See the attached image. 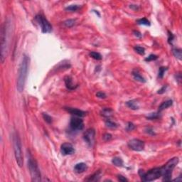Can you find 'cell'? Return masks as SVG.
<instances>
[{
	"mask_svg": "<svg viewBox=\"0 0 182 182\" xmlns=\"http://www.w3.org/2000/svg\"><path fill=\"white\" fill-rule=\"evenodd\" d=\"M12 24L7 21L3 24L1 30V61L4 63L9 52L11 35H12Z\"/></svg>",
	"mask_w": 182,
	"mask_h": 182,
	"instance_id": "cell-1",
	"label": "cell"
},
{
	"mask_svg": "<svg viewBox=\"0 0 182 182\" xmlns=\"http://www.w3.org/2000/svg\"><path fill=\"white\" fill-rule=\"evenodd\" d=\"M29 64H30V58L26 54H23L21 63L19 65L17 81V88L18 91L20 92L24 90L25 87L28 68H29Z\"/></svg>",
	"mask_w": 182,
	"mask_h": 182,
	"instance_id": "cell-2",
	"label": "cell"
},
{
	"mask_svg": "<svg viewBox=\"0 0 182 182\" xmlns=\"http://www.w3.org/2000/svg\"><path fill=\"white\" fill-rule=\"evenodd\" d=\"M13 144H14V156H15L17 163L19 167H22L23 164H24V158H23V154H22V145H21V139L17 132H14L13 135Z\"/></svg>",
	"mask_w": 182,
	"mask_h": 182,
	"instance_id": "cell-3",
	"label": "cell"
},
{
	"mask_svg": "<svg viewBox=\"0 0 182 182\" xmlns=\"http://www.w3.org/2000/svg\"><path fill=\"white\" fill-rule=\"evenodd\" d=\"M179 163V158L174 157L169 159L166 163L161 167V176L163 177V181H169L171 179V176L174 169Z\"/></svg>",
	"mask_w": 182,
	"mask_h": 182,
	"instance_id": "cell-4",
	"label": "cell"
},
{
	"mask_svg": "<svg viewBox=\"0 0 182 182\" xmlns=\"http://www.w3.org/2000/svg\"><path fill=\"white\" fill-rule=\"evenodd\" d=\"M28 166L31 174V181L40 182L41 181V175L40 170L38 169V164L35 160V159H33L30 154L28 156Z\"/></svg>",
	"mask_w": 182,
	"mask_h": 182,
	"instance_id": "cell-5",
	"label": "cell"
},
{
	"mask_svg": "<svg viewBox=\"0 0 182 182\" xmlns=\"http://www.w3.org/2000/svg\"><path fill=\"white\" fill-rule=\"evenodd\" d=\"M139 174L143 181H152L161 177V167L151 169L147 172H144L143 170H140Z\"/></svg>",
	"mask_w": 182,
	"mask_h": 182,
	"instance_id": "cell-6",
	"label": "cell"
},
{
	"mask_svg": "<svg viewBox=\"0 0 182 182\" xmlns=\"http://www.w3.org/2000/svg\"><path fill=\"white\" fill-rule=\"evenodd\" d=\"M36 21L41 26V29L42 33H49L52 31V26L50 24L49 21L46 19L41 14H37L35 17Z\"/></svg>",
	"mask_w": 182,
	"mask_h": 182,
	"instance_id": "cell-7",
	"label": "cell"
},
{
	"mask_svg": "<svg viewBox=\"0 0 182 182\" xmlns=\"http://www.w3.org/2000/svg\"><path fill=\"white\" fill-rule=\"evenodd\" d=\"M128 147L130 149L136 151H141L144 149V142L139 139H132L127 143Z\"/></svg>",
	"mask_w": 182,
	"mask_h": 182,
	"instance_id": "cell-8",
	"label": "cell"
},
{
	"mask_svg": "<svg viewBox=\"0 0 182 182\" xmlns=\"http://www.w3.org/2000/svg\"><path fill=\"white\" fill-rule=\"evenodd\" d=\"M70 127L73 131H80L84 127V122L79 117H73L70 122Z\"/></svg>",
	"mask_w": 182,
	"mask_h": 182,
	"instance_id": "cell-9",
	"label": "cell"
},
{
	"mask_svg": "<svg viewBox=\"0 0 182 182\" xmlns=\"http://www.w3.org/2000/svg\"><path fill=\"white\" fill-rule=\"evenodd\" d=\"M95 137V131L94 129H88L84 133L83 139L85 142L88 144V146L92 147L94 144Z\"/></svg>",
	"mask_w": 182,
	"mask_h": 182,
	"instance_id": "cell-10",
	"label": "cell"
},
{
	"mask_svg": "<svg viewBox=\"0 0 182 182\" xmlns=\"http://www.w3.org/2000/svg\"><path fill=\"white\" fill-rule=\"evenodd\" d=\"M61 152L64 156L71 155V154H74L75 149L73 147V145L70 143H63L61 147Z\"/></svg>",
	"mask_w": 182,
	"mask_h": 182,
	"instance_id": "cell-11",
	"label": "cell"
},
{
	"mask_svg": "<svg viewBox=\"0 0 182 182\" xmlns=\"http://www.w3.org/2000/svg\"><path fill=\"white\" fill-rule=\"evenodd\" d=\"M65 110L67 112H68L71 115L76 116V117H83L86 115V112L85 111H83L77 108H73V107H65Z\"/></svg>",
	"mask_w": 182,
	"mask_h": 182,
	"instance_id": "cell-12",
	"label": "cell"
},
{
	"mask_svg": "<svg viewBox=\"0 0 182 182\" xmlns=\"http://www.w3.org/2000/svg\"><path fill=\"white\" fill-rule=\"evenodd\" d=\"M64 82H65L66 88L70 90H73L74 89H76L77 88V86H78V85H75L73 83V79H72L71 76H66L65 78H64Z\"/></svg>",
	"mask_w": 182,
	"mask_h": 182,
	"instance_id": "cell-13",
	"label": "cell"
},
{
	"mask_svg": "<svg viewBox=\"0 0 182 182\" xmlns=\"http://www.w3.org/2000/svg\"><path fill=\"white\" fill-rule=\"evenodd\" d=\"M87 169H88V166L86 165V164L81 162V163L76 164V166H74V171L78 174H81L87 170Z\"/></svg>",
	"mask_w": 182,
	"mask_h": 182,
	"instance_id": "cell-14",
	"label": "cell"
},
{
	"mask_svg": "<svg viewBox=\"0 0 182 182\" xmlns=\"http://www.w3.org/2000/svg\"><path fill=\"white\" fill-rule=\"evenodd\" d=\"M132 76L135 81H139L140 83H146L145 78L140 73V72L137 71V70H134L132 71Z\"/></svg>",
	"mask_w": 182,
	"mask_h": 182,
	"instance_id": "cell-15",
	"label": "cell"
},
{
	"mask_svg": "<svg viewBox=\"0 0 182 182\" xmlns=\"http://www.w3.org/2000/svg\"><path fill=\"white\" fill-rule=\"evenodd\" d=\"M173 104V101L171 100H166V101L163 102L159 106V110L158 112H160L163 111L165 109H167L168 107H171Z\"/></svg>",
	"mask_w": 182,
	"mask_h": 182,
	"instance_id": "cell-16",
	"label": "cell"
},
{
	"mask_svg": "<svg viewBox=\"0 0 182 182\" xmlns=\"http://www.w3.org/2000/svg\"><path fill=\"white\" fill-rule=\"evenodd\" d=\"M126 105H127V106L128 107H130V109L134 110H138V109L140 108L139 103H138V102L136 100H132L127 101L126 102Z\"/></svg>",
	"mask_w": 182,
	"mask_h": 182,
	"instance_id": "cell-17",
	"label": "cell"
},
{
	"mask_svg": "<svg viewBox=\"0 0 182 182\" xmlns=\"http://www.w3.org/2000/svg\"><path fill=\"white\" fill-rule=\"evenodd\" d=\"M114 111L113 110H112L111 108H108V107H106V108H103L100 112V114L102 117H107V118H109L110 117H111L113 114Z\"/></svg>",
	"mask_w": 182,
	"mask_h": 182,
	"instance_id": "cell-18",
	"label": "cell"
},
{
	"mask_svg": "<svg viewBox=\"0 0 182 182\" xmlns=\"http://www.w3.org/2000/svg\"><path fill=\"white\" fill-rule=\"evenodd\" d=\"M112 162L113 164L114 165L116 166H119V167H122L123 166V160L120 157H117V156H115L112 159Z\"/></svg>",
	"mask_w": 182,
	"mask_h": 182,
	"instance_id": "cell-19",
	"label": "cell"
},
{
	"mask_svg": "<svg viewBox=\"0 0 182 182\" xmlns=\"http://www.w3.org/2000/svg\"><path fill=\"white\" fill-rule=\"evenodd\" d=\"M105 125L107 128H110V129H115V128L117 127V124L113 121H112L110 119H107L105 121Z\"/></svg>",
	"mask_w": 182,
	"mask_h": 182,
	"instance_id": "cell-20",
	"label": "cell"
},
{
	"mask_svg": "<svg viewBox=\"0 0 182 182\" xmlns=\"http://www.w3.org/2000/svg\"><path fill=\"white\" fill-rule=\"evenodd\" d=\"M100 171H97V172L95 173L92 176H90L88 179H86V181H97L100 180Z\"/></svg>",
	"mask_w": 182,
	"mask_h": 182,
	"instance_id": "cell-21",
	"label": "cell"
},
{
	"mask_svg": "<svg viewBox=\"0 0 182 182\" xmlns=\"http://www.w3.org/2000/svg\"><path fill=\"white\" fill-rule=\"evenodd\" d=\"M172 51L174 56L176 58H178V59L181 61L182 57L181 49H180V48H174V49L172 50Z\"/></svg>",
	"mask_w": 182,
	"mask_h": 182,
	"instance_id": "cell-22",
	"label": "cell"
},
{
	"mask_svg": "<svg viewBox=\"0 0 182 182\" xmlns=\"http://www.w3.org/2000/svg\"><path fill=\"white\" fill-rule=\"evenodd\" d=\"M89 55H90V56L91 57V58H92L93 59L97 60V61H100V60H101L102 58L101 54L98 52L92 51V52H90V53H89Z\"/></svg>",
	"mask_w": 182,
	"mask_h": 182,
	"instance_id": "cell-23",
	"label": "cell"
},
{
	"mask_svg": "<svg viewBox=\"0 0 182 182\" xmlns=\"http://www.w3.org/2000/svg\"><path fill=\"white\" fill-rule=\"evenodd\" d=\"M76 23V20L75 19H68L66 21L63 22L64 26L67 27V28H71L72 26H73Z\"/></svg>",
	"mask_w": 182,
	"mask_h": 182,
	"instance_id": "cell-24",
	"label": "cell"
},
{
	"mask_svg": "<svg viewBox=\"0 0 182 182\" xmlns=\"http://www.w3.org/2000/svg\"><path fill=\"white\" fill-rule=\"evenodd\" d=\"M134 50L135 51V52L137 53L138 54L140 55H144L145 53V48L144 47H142V46H136L134 47Z\"/></svg>",
	"mask_w": 182,
	"mask_h": 182,
	"instance_id": "cell-25",
	"label": "cell"
},
{
	"mask_svg": "<svg viewBox=\"0 0 182 182\" xmlns=\"http://www.w3.org/2000/svg\"><path fill=\"white\" fill-rule=\"evenodd\" d=\"M137 23L140 25H144V26H150V22L148 19L146 18H142V19H138L137 21Z\"/></svg>",
	"mask_w": 182,
	"mask_h": 182,
	"instance_id": "cell-26",
	"label": "cell"
},
{
	"mask_svg": "<svg viewBox=\"0 0 182 182\" xmlns=\"http://www.w3.org/2000/svg\"><path fill=\"white\" fill-rule=\"evenodd\" d=\"M80 6L77 4H74V5H70L68 7H67L66 8V11H68V12H76L78 11L79 9H80Z\"/></svg>",
	"mask_w": 182,
	"mask_h": 182,
	"instance_id": "cell-27",
	"label": "cell"
},
{
	"mask_svg": "<svg viewBox=\"0 0 182 182\" xmlns=\"http://www.w3.org/2000/svg\"><path fill=\"white\" fill-rule=\"evenodd\" d=\"M167 68L166 67H161L159 69V73H158V78H163L164 76L165 72L167 71Z\"/></svg>",
	"mask_w": 182,
	"mask_h": 182,
	"instance_id": "cell-28",
	"label": "cell"
},
{
	"mask_svg": "<svg viewBox=\"0 0 182 182\" xmlns=\"http://www.w3.org/2000/svg\"><path fill=\"white\" fill-rule=\"evenodd\" d=\"M42 116L43 118L44 119V120H45L48 124H51V123L52 122V117H51L49 115H48L47 113H43Z\"/></svg>",
	"mask_w": 182,
	"mask_h": 182,
	"instance_id": "cell-29",
	"label": "cell"
},
{
	"mask_svg": "<svg viewBox=\"0 0 182 182\" xmlns=\"http://www.w3.org/2000/svg\"><path fill=\"white\" fill-rule=\"evenodd\" d=\"M157 58H158V56H156V55L150 54L149 56L147 57V58L144 59V61H147V62L154 61H156Z\"/></svg>",
	"mask_w": 182,
	"mask_h": 182,
	"instance_id": "cell-30",
	"label": "cell"
},
{
	"mask_svg": "<svg viewBox=\"0 0 182 182\" xmlns=\"http://www.w3.org/2000/svg\"><path fill=\"white\" fill-rule=\"evenodd\" d=\"M159 112H154V113H150L148 116H147V118L148 120H155L159 118Z\"/></svg>",
	"mask_w": 182,
	"mask_h": 182,
	"instance_id": "cell-31",
	"label": "cell"
},
{
	"mask_svg": "<svg viewBox=\"0 0 182 182\" xmlns=\"http://www.w3.org/2000/svg\"><path fill=\"white\" fill-rule=\"evenodd\" d=\"M135 129V125L133 124L132 122H128L127 125V127H126V130L128 131V132H130V131H132Z\"/></svg>",
	"mask_w": 182,
	"mask_h": 182,
	"instance_id": "cell-32",
	"label": "cell"
},
{
	"mask_svg": "<svg viewBox=\"0 0 182 182\" xmlns=\"http://www.w3.org/2000/svg\"><path fill=\"white\" fill-rule=\"evenodd\" d=\"M112 135H110V133H105V134H104V135L102 136V138H103V140H104V141H105V142H108V141H110V140H112Z\"/></svg>",
	"mask_w": 182,
	"mask_h": 182,
	"instance_id": "cell-33",
	"label": "cell"
},
{
	"mask_svg": "<svg viewBox=\"0 0 182 182\" xmlns=\"http://www.w3.org/2000/svg\"><path fill=\"white\" fill-rule=\"evenodd\" d=\"M96 96H97V97L100 98V99H105V98H106L107 97L106 94H105L104 92H102V91L97 92V93H96Z\"/></svg>",
	"mask_w": 182,
	"mask_h": 182,
	"instance_id": "cell-34",
	"label": "cell"
},
{
	"mask_svg": "<svg viewBox=\"0 0 182 182\" xmlns=\"http://www.w3.org/2000/svg\"><path fill=\"white\" fill-rule=\"evenodd\" d=\"M168 33H169L168 42L171 44V43H172L173 40H174V36L173 35V33H171V32H170V31H168Z\"/></svg>",
	"mask_w": 182,
	"mask_h": 182,
	"instance_id": "cell-35",
	"label": "cell"
},
{
	"mask_svg": "<svg viewBox=\"0 0 182 182\" xmlns=\"http://www.w3.org/2000/svg\"><path fill=\"white\" fill-rule=\"evenodd\" d=\"M117 179L120 181H122V182H125V181H128V179L127 178H125V176H123L122 175H118L117 176Z\"/></svg>",
	"mask_w": 182,
	"mask_h": 182,
	"instance_id": "cell-36",
	"label": "cell"
},
{
	"mask_svg": "<svg viewBox=\"0 0 182 182\" xmlns=\"http://www.w3.org/2000/svg\"><path fill=\"white\" fill-rule=\"evenodd\" d=\"M166 88H167V85H164L163 87H162L160 90H158L157 93H158V94H163L164 92H165L166 90Z\"/></svg>",
	"mask_w": 182,
	"mask_h": 182,
	"instance_id": "cell-37",
	"label": "cell"
},
{
	"mask_svg": "<svg viewBox=\"0 0 182 182\" xmlns=\"http://www.w3.org/2000/svg\"><path fill=\"white\" fill-rule=\"evenodd\" d=\"M133 33H134V35H135V36L137 37V38H142V33H140V31H133Z\"/></svg>",
	"mask_w": 182,
	"mask_h": 182,
	"instance_id": "cell-38",
	"label": "cell"
},
{
	"mask_svg": "<svg viewBox=\"0 0 182 182\" xmlns=\"http://www.w3.org/2000/svg\"><path fill=\"white\" fill-rule=\"evenodd\" d=\"M176 81H177L178 83H180V81H181V74L180 73H178L176 74Z\"/></svg>",
	"mask_w": 182,
	"mask_h": 182,
	"instance_id": "cell-39",
	"label": "cell"
},
{
	"mask_svg": "<svg viewBox=\"0 0 182 182\" xmlns=\"http://www.w3.org/2000/svg\"><path fill=\"white\" fill-rule=\"evenodd\" d=\"M146 132L148 133V134H149V135H155V133H154V132L153 131V130H151V129H150V128H148V129H147V131Z\"/></svg>",
	"mask_w": 182,
	"mask_h": 182,
	"instance_id": "cell-40",
	"label": "cell"
},
{
	"mask_svg": "<svg viewBox=\"0 0 182 182\" xmlns=\"http://www.w3.org/2000/svg\"><path fill=\"white\" fill-rule=\"evenodd\" d=\"M130 7L135 11H137L139 9V6H137V5H130Z\"/></svg>",
	"mask_w": 182,
	"mask_h": 182,
	"instance_id": "cell-41",
	"label": "cell"
},
{
	"mask_svg": "<svg viewBox=\"0 0 182 182\" xmlns=\"http://www.w3.org/2000/svg\"><path fill=\"white\" fill-rule=\"evenodd\" d=\"M182 180V179H181V176H179V178H177V179H175L174 180V181H181Z\"/></svg>",
	"mask_w": 182,
	"mask_h": 182,
	"instance_id": "cell-42",
	"label": "cell"
}]
</instances>
